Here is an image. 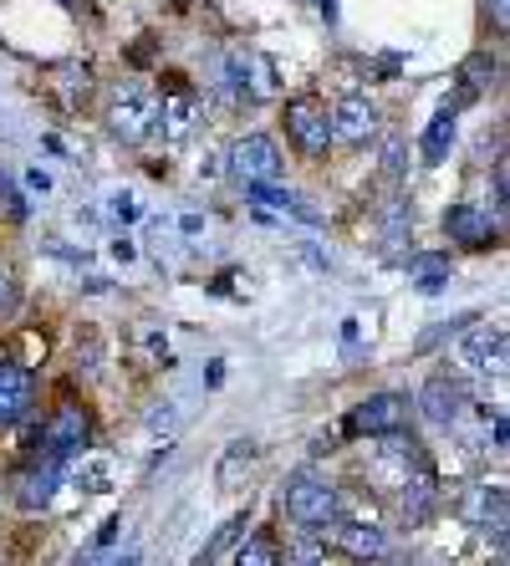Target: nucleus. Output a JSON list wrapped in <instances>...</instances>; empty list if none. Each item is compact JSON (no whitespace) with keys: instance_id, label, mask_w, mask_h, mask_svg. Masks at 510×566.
I'll list each match as a JSON object with an SVG mask.
<instances>
[{"instance_id":"1","label":"nucleus","mask_w":510,"mask_h":566,"mask_svg":"<svg viewBox=\"0 0 510 566\" xmlns=\"http://www.w3.org/2000/svg\"><path fill=\"white\" fill-rule=\"evenodd\" d=\"M153 128H158V98L143 83H123L107 108V134L118 143H143Z\"/></svg>"},{"instance_id":"2","label":"nucleus","mask_w":510,"mask_h":566,"mask_svg":"<svg viewBox=\"0 0 510 566\" xmlns=\"http://www.w3.org/2000/svg\"><path fill=\"white\" fill-rule=\"evenodd\" d=\"M337 511H342L337 490L327 480H317V475H296V480L286 485V516L296 520L302 531H327V526H337Z\"/></svg>"},{"instance_id":"3","label":"nucleus","mask_w":510,"mask_h":566,"mask_svg":"<svg viewBox=\"0 0 510 566\" xmlns=\"http://www.w3.org/2000/svg\"><path fill=\"white\" fill-rule=\"evenodd\" d=\"M286 138L306 153V159H322V153L332 149V117H327L322 102L317 98H291L286 102Z\"/></svg>"},{"instance_id":"4","label":"nucleus","mask_w":510,"mask_h":566,"mask_svg":"<svg viewBox=\"0 0 510 566\" xmlns=\"http://www.w3.org/2000/svg\"><path fill=\"white\" fill-rule=\"evenodd\" d=\"M281 149H276L271 134H245L235 138V149H230V174L240 184H276L281 179Z\"/></svg>"},{"instance_id":"5","label":"nucleus","mask_w":510,"mask_h":566,"mask_svg":"<svg viewBox=\"0 0 510 566\" xmlns=\"http://www.w3.org/2000/svg\"><path fill=\"white\" fill-rule=\"evenodd\" d=\"M87 439H92V424H87L82 403H62V408L47 418V429H41V444H47L51 465H56V460H67V454H82Z\"/></svg>"},{"instance_id":"6","label":"nucleus","mask_w":510,"mask_h":566,"mask_svg":"<svg viewBox=\"0 0 510 566\" xmlns=\"http://www.w3.org/2000/svg\"><path fill=\"white\" fill-rule=\"evenodd\" d=\"M327 117H332V143H342V149H362L378 134V108L368 98H342Z\"/></svg>"},{"instance_id":"7","label":"nucleus","mask_w":510,"mask_h":566,"mask_svg":"<svg viewBox=\"0 0 510 566\" xmlns=\"http://www.w3.org/2000/svg\"><path fill=\"white\" fill-rule=\"evenodd\" d=\"M408 418V399H398V393H373L368 403H357L353 418L342 424L347 433H398Z\"/></svg>"},{"instance_id":"8","label":"nucleus","mask_w":510,"mask_h":566,"mask_svg":"<svg viewBox=\"0 0 510 566\" xmlns=\"http://www.w3.org/2000/svg\"><path fill=\"white\" fill-rule=\"evenodd\" d=\"M464 383L459 378H429L424 388H419V414L434 424V429H449V424H459V414H464Z\"/></svg>"},{"instance_id":"9","label":"nucleus","mask_w":510,"mask_h":566,"mask_svg":"<svg viewBox=\"0 0 510 566\" xmlns=\"http://www.w3.org/2000/svg\"><path fill=\"white\" fill-rule=\"evenodd\" d=\"M459 357H464V367H475V373H506V327H490V322L470 327Z\"/></svg>"},{"instance_id":"10","label":"nucleus","mask_w":510,"mask_h":566,"mask_svg":"<svg viewBox=\"0 0 510 566\" xmlns=\"http://www.w3.org/2000/svg\"><path fill=\"white\" fill-rule=\"evenodd\" d=\"M31 393H36V383H31V373L21 363H0V429H11L16 418H26L31 414Z\"/></svg>"},{"instance_id":"11","label":"nucleus","mask_w":510,"mask_h":566,"mask_svg":"<svg viewBox=\"0 0 510 566\" xmlns=\"http://www.w3.org/2000/svg\"><path fill=\"white\" fill-rule=\"evenodd\" d=\"M200 98L194 92H184V87H174L169 98H164V108H158V128H164V138L169 143H184L194 128H200Z\"/></svg>"},{"instance_id":"12","label":"nucleus","mask_w":510,"mask_h":566,"mask_svg":"<svg viewBox=\"0 0 510 566\" xmlns=\"http://www.w3.org/2000/svg\"><path fill=\"white\" fill-rule=\"evenodd\" d=\"M444 235L459 240V246H470V250H485L495 240V225L485 210H475V204H455V210H444Z\"/></svg>"},{"instance_id":"13","label":"nucleus","mask_w":510,"mask_h":566,"mask_svg":"<svg viewBox=\"0 0 510 566\" xmlns=\"http://www.w3.org/2000/svg\"><path fill=\"white\" fill-rule=\"evenodd\" d=\"M337 546L347 551V556H357V562H378V556L388 551V536H383V526H373V520H342Z\"/></svg>"},{"instance_id":"14","label":"nucleus","mask_w":510,"mask_h":566,"mask_svg":"<svg viewBox=\"0 0 510 566\" xmlns=\"http://www.w3.org/2000/svg\"><path fill=\"white\" fill-rule=\"evenodd\" d=\"M408 281H413V291L434 297V291L455 281V261L439 255V250H419V255H408Z\"/></svg>"},{"instance_id":"15","label":"nucleus","mask_w":510,"mask_h":566,"mask_svg":"<svg viewBox=\"0 0 510 566\" xmlns=\"http://www.w3.org/2000/svg\"><path fill=\"white\" fill-rule=\"evenodd\" d=\"M16 505L21 511H47L51 495H56V465H36V469H21L16 475Z\"/></svg>"},{"instance_id":"16","label":"nucleus","mask_w":510,"mask_h":566,"mask_svg":"<svg viewBox=\"0 0 510 566\" xmlns=\"http://www.w3.org/2000/svg\"><path fill=\"white\" fill-rule=\"evenodd\" d=\"M434 500H439V490H434V475H429V469H419V475L404 485V520H408V526H424V520L434 516Z\"/></svg>"},{"instance_id":"17","label":"nucleus","mask_w":510,"mask_h":566,"mask_svg":"<svg viewBox=\"0 0 510 566\" xmlns=\"http://www.w3.org/2000/svg\"><path fill=\"white\" fill-rule=\"evenodd\" d=\"M455 134H459V113L455 108H444V113L424 128V143H419V149H424V164H444L449 149H455Z\"/></svg>"},{"instance_id":"18","label":"nucleus","mask_w":510,"mask_h":566,"mask_svg":"<svg viewBox=\"0 0 510 566\" xmlns=\"http://www.w3.org/2000/svg\"><path fill=\"white\" fill-rule=\"evenodd\" d=\"M235 566H281V551H276V541L266 531L245 536V546L235 551Z\"/></svg>"},{"instance_id":"19","label":"nucleus","mask_w":510,"mask_h":566,"mask_svg":"<svg viewBox=\"0 0 510 566\" xmlns=\"http://www.w3.org/2000/svg\"><path fill=\"white\" fill-rule=\"evenodd\" d=\"M251 460H255V444H251V439H235V444H230V454L220 460V485H235V469L251 465Z\"/></svg>"},{"instance_id":"20","label":"nucleus","mask_w":510,"mask_h":566,"mask_svg":"<svg viewBox=\"0 0 510 566\" xmlns=\"http://www.w3.org/2000/svg\"><path fill=\"white\" fill-rule=\"evenodd\" d=\"M240 531H245V516H235V520H225L220 531H215V541H209V546L200 551V562H194V566H209V562H215V556H220L225 546H230V541H235Z\"/></svg>"},{"instance_id":"21","label":"nucleus","mask_w":510,"mask_h":566,"mask_svg":"<svg viewBox=\"0 0 510 566\" xmlns=\"http://www.w3.org/2000/svg\"><path fill=\"white\" fill-rule=\"evenodd\" d=\"M107 475H113V469H107V460H98V465L87 469V490H107Z\"/></svg>"},{"instance_id":"22","label":"nucleus","mask_w":510,"mask_h":566,"mask_svg":"<svg viewBox=\"0 0 510 566\" xmlns=\"http://www.w3.org/2000/svg\"><path fill=\"white\" fill-rule=\"evenodd\" d=\"M113 215H118V219H138L133 194H118V200H113Z\"/></svg>"},{"instance_id":"23","label":"nucleus","mask_w":510,"mask_h":566,"mask_svg":"<svg viewBox=\"0 0 510 566\" xmlns=\"http://www.w3.org/2000/svg\"><path fill=\"white\" fill-rule=\"evenodd\" d=\"M11 301H16V286H11V276H0V312H11Z\"/></svg>"},{"instance_id":"24","label":"nucleus","mask_w":510,"mask_h":566,"mask_svg":"<svg viewBox=\"0 0 510 566\" xmlns=\"http://www.w3.org/2000/svg\"><path fill=\"white\" fill-rule=\"evenodd\" d=\"M102 566H143V556H138V551H123V556H107Z\"/></svg>"},{"instance_id":"25","label":"nucleus","mask_w":510,"mask_h":566,"mask_svg":"<svg viewBox=\"0 0 510 566\" xmlns=\"http://www.w3.org/2000/svg\"><path fill=\"white\" fill-rule=\"evenodd\" d=\"M118 526H123V516H113V520H107V526H102V531H98V546H107V541L118 536Z\"/></svg>"},{"instance_id":"26","label":"nucleus","mask_w":510,"mask_h":566,"mask_svg":"<svg viewBox=\"0 0 510 566\" xmlns=\"http://www.w3.org/2000/svg\"><path fill=\"white\" fill-rule=\"evenodd\" d=\"M383 168H388V174H398V168H404V149H398V143H388V164H383Z\"/></svg>"},{"instance_id":"27","label":"nucleus","mask_w":510,"mask_h":566,"mask_svg":"<svg viewBox=\"0 0 510 566\" xmlns=\"http://www.w3.org/2000/svg\"><path fill=\"white\" fill-rule=\"evenodd\" d=\"M378 566H408V562H378Z\"/></svg>"},{"instance_id":"28","label":"nucleus","mask_w":510,"mask_h":566,"mask_svg":"<svg viewBox=\"0 0 510 566\" xmlns=\"http://www.w3.org/2000/svg\"><path fill=\"white\" fill-rule=\"evenodd\" d=\"M495 566H506V562H495Z\"/></svg>"}]
</instances>
